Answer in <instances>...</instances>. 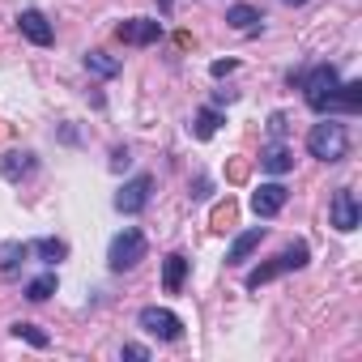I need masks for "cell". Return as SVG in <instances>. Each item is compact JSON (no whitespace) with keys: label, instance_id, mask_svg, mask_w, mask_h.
<instances>
[{"label":"cell","instance_id":"obj_1","mask_svg":"<svg viewBox=\"0 0 362 362\" xmlns=\"http://www.w3.org/2000/svg\"><path fill=\"white\" fill-rule=\"evenodd\" d=\"M307 149H311V158H320V162H341V158L349 153V132H345V124H337V119L315 124V128L307 132Z\"/></svg>","mask_w":362,"mask_h":362},{"label":"cell","instance_id":"obj_2","mask_svg":"<svg viewBox=\"0 0 362 362\" xmlns=\"http://www.w3.org/2000/svg\"><path fill=\"white\" fill-rule=\"evenodd\" d=\"M337 90H341V77H337V69H332V64L311 69V73H307V81H303V98H307V107H311V111H332Z\"/></svg>","mask_w":362,"mask_h":362},{"label":"cell","instance_id":"obj_3","mask_svg":"<svg viewBox=\"0 0 362 362\" xmlns=\"http://www.w3.org/2000/svg\"><path fill=\"white\" fill-rule=\"evenodd\" d=\"M145 260V235L141 230H119L115 239H111V247H107V264H111V273H128V269H136Z\"/></svg>","mask_w":362,"mask_h":362},{"label":"cell","instance_id":"obj_4","mask_svg":"<svg viewBox=\"0 0 362 362\" xmlns=\"http://www.w3.org/2000/svg\"><path fill=\"white\" fill-rule=\"evenodd\" d=\"M307 243H294V247H286L281 256H273L269 264H260V269H252L247 273V290H260L264 281H273V277H281V273H294V269H303L307 264Z\"/></svg>","mask_w":362,"mask_h":362},{"label":"cell","instance_id":"obj_5","mask_svg":"<svg viewBox=\"0 0 362 362\" xmlns=\"http://www.w3.org/2000/svg\"><path fill=\"white\" fill-rule=\"evenodd\" d=\"M136 324L149 337H158V341H179V337H184V320H179L175 311H166V307H141Z\"/></svg>","mask_w":362,"mask_h":362},{"label":"cell","instance_id":"obj_6","mask_svg":"<svg viewBox=\"0 0 362 362\" xmlns=\"http://www.w3.org/2000/svg\"><path fill=\"white\" fill-rule=\"evenodd\" d=\"M149 192H153V179L149 175H136V179H128V184L115 192V209L119 214H141L149 205Z\"/></svg>","mask_w":362,"mask_h":362},{"label":"cell","instance_id":"obj_7","mask_svg":"<svg viewBox=\"0 0 362 362\" xmlns=\"http://www.w3.org/2000/svg\"><path fill=\"white\" fill-rule=\"evenodd\" d=\"M286 201H290L286 184H260V188L252 192V214H256V218H273V214L286 209Z\"/></svg>","mask_w":362,"mask_h":362},{"label":"cell","instance_id":"obj_8","mask_svg":"<svg viewBox=\"0 0 362 362\" xmlns=\"http://www.w3.org/2000/svg\"><path fill=\"white\" fill-rule=\"evenodd\" d=\"M358 197H354V188H337V197H332V226L341 230V235H349V230H358Z\"/></svg>","mask_w":362,"mask_h":362},{"label":"cell","instance_id":"obj_9","mask_svg":"<svg viewBox=\"0 0 362 362\" xmlns=\"http://www.w3.org/2000/svg\"><path fill=\"white\" fill-rule=\"evenodd\" d=\"M18 26H22V35L35 43V47H52V39H56V30H52V22L39 13V9H26L22 18H18Z\"/></svg>","mask_w":362,"mask_h":362},{"label":"cell","instance_id":"obj_10","mask_svg":"<svg viewBox=\"0 0 362 362\" xmlns=\"http://www.w3.org/2000/svg\"><path fill=\"white\" fill-rule=\"evenodd\" d=\"M115 35H119L124 43H132V47H145V43H158V35H162V22H149V18H132V22H124Z\"/></svg>","mask_w":362,"mask_h":362},{"label":"cell","instance_id":"obj_11","mask_svg":"<svg viewBox=\"0 0 362 362\" xmlns=\"http://www.w3.org/2000/svg\"><path fill=\"white\" fill-rule=\"evenodd\" d=\"M260 239H264V226H252V230H243L235 243H230V252H226V264H243L256 247H260Z\"/></svg>","mask_w":362,"mask_h":362},{"label":"cell","instance_id":"obj_12","mask_svg":"<svg viewBox=\"0 0 362 362\" xmlns=\"http://www.w3.org/2000/svg\"><path fill=\"white\" fill-rule=\"evenodd\" d=\"M184 277H188V256H166V264H162V286H166V294H179L184 290Z\"/></svg>","mask_w":362,"mask_h":362},{"label":"cell","instance_id":"obj_13","mask_svg":"<svg viewBox=\"0 0 362 362\" xmlns=\"http://www.w3.org/2000/svg\"><path fill=\"white\" fill-rule=\"evenodd\" d=\"M260 166H264L269 175H286V170L294 166V153H290V149H286L281 141H273V145H269V149L260 153Z\"/></svg>","mask_w":362,"mask_h":362},{"label":"cell","instance_id":"obj_14","mask_svg":"<svg viewBox=\"0 0 362 362\" xmlns=\"http://www.w3.org/2000/svg\"><path fill=\"white\" fill-rule=\"evenodd\" d=\"M0 170H5V179H22L26 170H35V153H26V149H13V153H5Z\"/></svg>","mask_w":362,"mask_h":362},{"label":"cell","instance_id":"obj_15","mask_svg":"<svg viewBox=\"0 0 362 362\" xmlns=\"http://www.w3.org/2000/svg\"><path fill=\"white\" fill-rule=\"evenodd\" d=\"M226 22H230L235 30H243V35H252V30L260 26V13H256L252 5H235V9L226 13Z\"/></svg>","mask_w":362,"mask_h":362},{"label":"cell","instance_id":"obj_16","mask_svg":"<svg viewBox=\"0 0 362 362\" xmlns=\"http://www.w3.org/2000/svg\"><path fill=\"white\" fill-rule=\"evenodd\" d=\"M218 124H222V115H218L214 107H205V111H197V119H192V136H197V141H209V136L218 132Z\"/></svg>","mask_w":362,"mask_h":362},{"label":"cell","instance_id":"obj_17","mask_svg":"<svg viewBox=\"0 0 362 362\" xmlns=\"http://www.w3.org/2000/svg\"><path fill=\"white\" fill-rule=\"evenodd\" d=\"M337 107L358 111V107H362V81H345V86L337 90V98H332V111H337Z\"/></svg>","mask_w":362,"mask_h":362},{"label":"cell","instance_id":"obj_18","mask_svg":"<svg viewBox=\"0 0 362 362\" xmlns=\"http://www.w3.org/2000/svg\"><path fill=\"white\" fill-rule=\"evenodd\" d=\"M26 243H5V247H0V273H18V264L26 260Z\"/></svg>","mask_w":362,"mask_h":362},{"label":"cell","instance_id":"obj_19","mask_svg":"<svg viewBox=\"0 0 362 362\" xmlns=\"http://www.w3.org/2000/svg\"><path fill=\"white\" fill-rule=\"evenodd\" d=\"M86 69L98 73V77H115V73H119V60H111L107 52H90V56H86Z\"/></svg>","mask_w":362,"mask_h":362},{"label":"cell","instance_id":"obj_20","mask_svg":"<svg viewBox=\"0 0 362 362\" xmlns=\"http://www.w3.org/2000/svg\"><path fill=\"white\" fill-rule=\"evenodd\" d=\"M56 294V273H43V277H35L30 286H26V298L30 303H43V298H52Z\"/></svg>","mask_w":362,"mask_h":362},{"label":"cell","instance_id":"obj_21","mask_svg":"<svg viewBox=\"0 0 362 362\" xmlns=\"http://www.w3.org/2000/svg\"><path fill=\"white\" fill-rule=\"evenodd\" d=\"M13 337H18V341H30L35 349H47V341H52L39 324H13Z\"/></svg>","mask_w":362,"mask_h":362},{"label":"cell","instance_id":"obj_22","mask_svg":"<svg viewBox=\"0 0 362 362\" xmlns=\"http://www.w3.org/2000/svg\"><path fill=\"white\" fill-rule=\"evenodd\" d=\"M35 252H39L43 260H64V256H69V243H64V239H39Z\"/></svg>","mask_w":362,"mask_h":362},{"label":"cell","instance_id":"obj_23","mask_svg":"<svg viewBox=\"0 0 362 362\" xmlns=\"http://www.w3.org/2000/svg\"><path fill=\"white\" fill-rule=\"evenodd\" d=\"M269 132H273V141H281V136H286V115H281V111L269 119Z\"/></svg>","mask_w":362,"mask_h":362},{"label":"cell","instance_id":"obj_24","mask_svg":"<svg viewBox=\"0 0 362 362\" xmlns=\"http://www.w3.org/2000/svg\"><path fill=\"white\" fill-rule=\"evenodd\" d=\"M235 69H239L235 60H218V64H214V77H226V73H235Z\"/></svg>","mask_w":362,"mask_h":362},{"label":"cell","instance_id":"obj_25","mask_svg":"<svg viewBox=\"0 0 362 362\" xmlns=\"http://www.w3.org/2000/svg\"><path fill=\"white\" fill-rule=\"evenodd\" d=\"M128 162H132V158H128V149H115V158H111V166H115V170H124Z\"/></svg>","mask_w":362,"mask_h":362},{"label":"cell","instance_id":"obj_26","mask_svg":"<svg viewBox=\"0 0 362 362\" xmlns=\"http://www.w3.org/2000/svg\"><path fill=\"white\" fill-rule=\"evenodd\" d=\"M230 214H235V209H230V201H226V205H222V209L214 214V222H218V230H222V222H230Z\"/></svg>","mask_w":362,"mask_h":362},{"label":"cell","instance_id":"obj_27","mask_svg":"<svg viewBox=\"0 0 362 362\" xmlns=\"http://www.w3.org/2000/svg\"><path fill=\"white\" fill-rule=\"evenodd\" d=\"M124 358H149V349L145 345H124Z\"/></svg>","mask_w":362,"mask_h":362},{"label":"cell","instance_id":"obj_28","mask_svg":"<svg viewBox=\"0 0 362 362\" xmlns=\"http://www.w3.org/2000/svg\"><path fill=\"white\" fill-rule=\"evenodd\" d=\"M286 5H307V0H286Z\"/></svg>","mask_w":362,"mask_h":362}]
</instances>
